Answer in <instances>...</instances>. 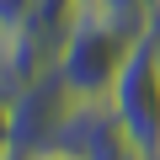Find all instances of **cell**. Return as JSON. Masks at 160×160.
Segmentation results:
<instances>
[{"instance_id":"6da1fadb","label":"cell","mask_w":160,"mask_h":160,"mask_svg":"<svg viewBox=\"0 0 160 160\" xmlns=\"http://www.w3.org/2000/svg\"><path fill=\"white\" fill-rule=\"evenodd\" d=\"M128 48H133V38H128L112 16H102L96 6H80V16H75L69 38H64V48H59V64H53V69L64 75V86H69L80 102H91V96H107V91H112V80H118Z\"/></svg>"},{"instance_id":"7a4b0ae2","label":"cell","mask_w":160,"mask_h":160,"mask_svg":"<svg viewBox=\"0 0 160 160\" xmlns=\"http://www.w3.org/2000/svg\"><path fill=\"white\" fill-rule=\"evenodd\" d=\"M107 102H112L123 133L133 139V149L144 160H160V32L133 38Z\"/></svg>"},{"instance_id":"3957f363","label":"cell","mask_w":160,"mask_h":160,"mask_svg":"<svg viewBox=\"0 0 160 160\" xmlns=\"http://www.w3.org/2000/svg\"><path fill=\"white\" fill-rule=\"evenodd\" d=\"M75 91L64 86L59 69H43L38 80H27V86L11 96V123H16V149L22 155H43L59 144L69 112H75Z\"/></svg>"},{"instance_id":"277c9868","label":"cell","mask_w":160,"mask_h":160,"mask_svg":"<svg viewBox=\"0 0 160 160\" xmlns=\"http://www.w3.org/2000/svg\"><path fill=\"white\" fill-rule=\"evenodd\" d=\"M91 6L102 11V16H112L128 38H144V32H155V0H91Z\"/></svg>"},{"instance_id":"5b68a950","label":"cell","mask_w":160,"mask_h":160,"mask_svg":"<svg viewBox=\"0 0 160 160\" xmlns=\"http://www.w3.org/2000/svg\"><path fill=\"white\" fill-rule=\"evenodd\" d=\"M32 6H38V0H0V32H16L32 16Z\"/></svg>"},{"instance_id":"8992f818","label":"cell","mask_w":160,"mask_h":160,"mask_svg":"<svg viewBox=\"0 0 160 160\" xmlns=\"http://www.w3.org/2000/svg\"><path fill=\"white\" fill-rule=\"evenodd\" d=\"M16 149V123H11V96H0V155Z\"/></svg>"},{"instance_id":"52a82bcc","label":"cell","mask_w":160,"mask_h":160,"mask_svg":"<svg viewBox=\"0 0 160 160\" xmlns=\"http://www.w3.org/2000/svg\"><path fill=\"white\" fill-rule=\"evenodd\" d=\"M27 160H80V155H69V149H59V144H53V149H43V155H27Z\"/></svg>"},{"instance_id":"ba28073f","label":"cell","mask_w":160,"mask_h":160,"mask_svg":"<svg viewBox=\"0 0 160 160\" xmlns=\"http://www.w3.org/2000/svg\"><path fill=\"white\" fill-rule=\"evenodd\" d=\"M0 160H27V155H22V149H11V155H0Z\"/></svg>"},{"instance_id":"9c48e42d","label":"cell","mask_w":160,"mask_h":160,"mask_svg":"<svg viewBox=\"0 0 160 160\" xmlns=\"http://www.w3.org/2000/svg\"><path fill=\"white\" fill-rule=\"evenodd\" d=\"M155 27H160V0H155Z\"/></svg>"},{"instance_id":"30bf717a","label":"cell","mask_w":160,"mask_h":160,"mask_svg":"<svg viewBox=\"0 0 160 160\" xmlns=\"http://www.w3.org/2000/svg\"><path fill=\"white\" fill-rule=\"evenodd\" d=\"M128 160H144V155H128Z\"/></svg>"},{"instance_id":"8fae6325","label":"cell","mask_w":160,"mask_h":160,"mask_svg":"<svg viewBox=\"0 0 160 160\" xmlns=\"http://www.w3.org/2000/svg\"><path fill=\"white\" fill-rule=\"evenodd\" d=\"M155 32H160V27H155Z\"/></svg>"}]
</instances>
